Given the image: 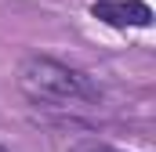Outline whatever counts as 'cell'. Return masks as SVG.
<instances>
[{
  "instance_id": "6da1fadb",
  "label": "cell",
  "mask_w": 156,
  "mask_h": 152,
  "mask_svg": "<svg viewBox=\"0 0 156 152\" xmlns=\"http://www.w3.org/2000/svg\"><path fill=\"white\" fill-rule=\"evenodd\" d=\"M18 87L29 102L37 105H66V102H91L98 98V91L91 87V80L55 58L33 54L22 62L18 69Z\"/></svg>"
},
{
  "instance_id": "7a4b0ae2",
  "label": "cell",
  "mask_w": 156,
  "mask_h": 152,
  "mask_svg": "<svg viewBox=\"0 0 156 152\" xmlns=\"http://www.w3.org/2000/svg\"><path fill=\"white\" fill-rule=\"evenodd\" d=\"M91 15L105 26H116V29H127V26H153V7L145 0H94L91 4Z\"/></svg>"
},
{
  "instance_id": "3957f363",
  "label": "cell",
  "mask_w": 156,
  "mask_h": 152,
  "mask_svg": "<svg viewBox=\"0 0 156 152\" xmlns=\"http://www.w3.org/2000/svg\"><path fill=\"white\" fill-rule=\"evenodd\" d=\"M69 152H116V149H109L105 141H94V138H87V141H76Z\"/></svg>"
},
{
  "instance_id": "277c9868",
  "label": "cell",
  "mask_w": 156,
  "mask_h": 152,
  "mask_svg": "<svg viewBox=\"0 0 156 152\" xmlns=\"http://www.w3.org/2000/svg\"><path fill=\"white\" fill-rule=\"evenodd\" d=\"M0 152H7V149H4V145H0Z\"/></svg>"
}]
</instances>
